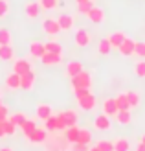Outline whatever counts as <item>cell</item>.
Wrapping results in <instances>:
<instances>
[{
    "label": "cell",
    "mask_w": 145,
    "mask_h": 151,
    "mask_svg": "<svg viewBox=\"0 0 145 151\" xmlns=\"http://www.w3.org/2000/svg\"><path fill=\"white\" fill-rule=\"evenodd\" d=\"M75 2H77V4H83V2H86V0H75Z\"/></svg>",
    "instance_id": "50"
},
{
    "label": "cell",
    "mask_w": 145,
    "mask_h": 151,
    "mask_svg": "<svg viewBox=\"0 0 145 151\" xmlns=\"http://www.w3.org/2000/svg\"><path fill=\"white\" fill-rule=\"evenodd\" d=\"M116 122L121 124V125H129L132 122V114H131V111H119L118 114H116Z\"/></svg>",
    "instance_id": "26"
},
{
    "label": "cell",
    "mask_w": 145,
    "mask_h": 151,
    "mask_svg": "<svg viewBox=\"0 0 145 151\" xmlns=\"http://www.w3.org/2000/svg\"><path fill=\"white\" fill-rule=\"evenodd\" d=\"M129 96V101H131V107H140V101H141V98L138 92H134V90H131V92H127Z\"/></svg>",
    "instance_id": "36"
},
{
    "label": "cell",
    "mask_w": 145,
    "mask_h": 151,
    "mask_svg": "<svg viewBox=\"0 0 145 151\" xmlns=\"http://www.w3.org/2000/svg\"><path fill=\"white\" fill-rule=\"evenodd\" d=\"M9 13V2L7 0H0V19H4Z\"/></svg>",
    "instance_id": "40"
},
{
    "label": "cell",
    "mask_w": 145,
    "mask_h": 151,
    "mask_svg": "<svg viewBox=\"0 0 145 151\" xmlns=\"http://www.w3.org/2000/svg\"><path fill=\"white\" fill-rule=\"evenodd\" d=\"M13 37H11V32L7 28H0V46H7L11 44Z\"/></svg>",
    "instance_id": "29"
},
{
    "label": "cell",
    "mask_w": 145,
    "mask_h": 151,
    "mask_svg": "<svg viewBox=\"0 0 145 151\" xmlns=\"http://www.w3.org/2000/svg\"><path fill=\"white\" fill-rule=\"evenodd\" d=\"M6 87L9 88V90H17V88H20V76L19 74H9L6 78Z\"/></svg>",
    "instance_id": "22"
},
{
    "label": "cell",
    "mask_w": 145,
    "mask_h": 151,
    "mask_svg": "<svg viewBox=\"0 0 145 151\" xmlns=\"http://www.w3.org/2000/svg\"><path fill=\"white\" fill-rule=\"evenodd\" d=\"M88 151H99V149H97V147H96V146H94V147H90V149H88Z\"/></svg>",
    "instance_id": "49"
},
{
    "label": "cell",
    "mask_w": 145,
    "mask_h": 151,
    "mask_svg": "<svg viewBox=\"0 0 145 151\" xmlns=\"http://www.w3.org/2000/svg\"><path fill=\"white\" fill-rule=\"evenodd\" d=\"M114 151H131V144H129V138L119 137L114 140Z\"/></svg>",
    "instance_id": "23"
},
{
    "label": "cell",
    "mask_w": 145,
    "mask_h": 151,
    "mask_svg": "<svg viewBox=\"0 0 145 151\" xmlns=\"http://www.w3.org/2000/svg\"><path fill=\"white\" fill-rule=\"evenodd\" d=\"M110 50H112V44H110L109 39H101V41H99V44H97V52H99L101 55H109Z\"/></svg>",
    "instance_id": "30"
},
{
    "label": "cell",
    "mask_w": 145,
    "mask_h": 151,
    "mask_svg": "<svg viewBox=\"0 0 145 151\" xmlns=\"http://www.w3.org/2000/svg\"><path fill=\"white\" fill-rule=\"evenodd\" d=\"M35 129H37V124L33 122V120H26V122L20 125V131H22V134H24L26 138H28V137H29V134H31Z\"/></svg>",
    "instance_id": "28"
},
{
    "label": "cell",
    "mask_w": 145,
    "mask_h": 151,
    "mask_svg": "<svg viewBox=\"0 0 145 151\" xmlns=\"http://www.w3.org/2000/svg\"><path fill=\"white\" fill-rule=\"evenodd\" d=\"M116 103H118L119 111H131V109H132V107H131V101H129L127 92H119V94L116 96Z\"/></svg>",
    "instance_id": "21"
},
{
    "label": "cell",
    "mask_w": 145,
    "mask_h": 151,
    "mask_svg": "<svg viewBox=\"0 0 145 151\" xmlns=\"http://www.w3.org/2000/svg\"><path fill=\"white\" fill-rule=\"evenodd\" d=\"M94 7V4H92V0H86V2H83V4H77V11L79 13H83V15H86L90 9Z\"/></svg>",
    "instance_id": "37"
},
{
    "label": "cell",
    "mask_w": 145,
    "mask_h": 151,
    "mask_svg": "<svg viewBox=\"0 0 145 151\" xmlns=\"http://www.w3.org/2000/svg\"><path fill=\"white\" fill-rule=\"evenodd\" d=\"M134 151H145V144L143 142H138V144H136V149Z\"/></svg>",
    "instance_id": "45"
},
{
    "label": "cell",
    "mask_w": 145,
    "mask_h": 151,
    "mask_svg": "<svg viewBox=\"0 0 145 151\" xmlns=\"http://www.w3.org/2000/svg\"><path fill=\"white\" fill-rule=\"evenodd\" d=\"M118 50H119V54L123 55V57H132L134 55V50H136V41L131 39V37H127V39L121 42V46Z\"/></svg>",
    "instance_id": "5"
},
{
    "label": "cell",
    "mask_w": 145,
    "mask_h": 151,
    "mask_svg": "<svg viewBox=\"0 0 145 151\" xmlns=\"http://www.w3.org/2000/svg\"><path fill=\"white\" fill-rule=\"evenodd\" d=\"M140 142H143V144H145V133H143L141 137H140Z\"/></svg>",
    "instance_id": "48"
},
{
    "label": "cell",
    "mask_w": 145,
    "mask_h": 151,
    "mask_svg": "<svg viewBox=\"0 0 145 151\" xmlns=\"http://www.w3.org/2000/svg\"><path fill=\"white\" fill-rule=\"evenodd\" d=\"M132 70H134V74L138 76V78H145V59H138V61L134 63Z\"/></svg>",
    "instance_id": "32"
},
{
    "label": "cell",
    "mask_w": 145,
    "mask_h": 151,
    "mask_svg": "<svg viewBox=\"0 0 145 151\" xmlns=\"http://www.w3.org/2000/svg\"><path fill=\"white\" fill-rule=\"evenodd\" d=\"M39 4H41L42 9L51 11V9H55V7L59 6V0H39Z\"/></svg>",
    "instance_id": "35"
},
{
    "label": "cell",
    "mask_w": 145,
    "mask_h": 151,
    "mask_svg": "<svg viewBox=\"0 0 145 151\" xmlns=\"http://www.w3.org/2000/svg\"><path fill=\"white\" fill-rule=\"evenodd\" d=\"M15 57V50L11 44H7V46H0V59L2 61H11Z\"/></svg>",
    "instance_id": "27"
},
{
    "label": "cell",
    "mask_w": 145,
    "mask_h": 151,
    "mask_svg": "<svg viewBox=\"0 0 145 151\" xmlns=\"http://www.w3.org/2000/svg\"><path fill=\"white\" fill-rule=\"evenodd\" d=\"M41 61H42V65H46V66H55V65H59L61 61H63V55H57V54H50V52H46V54L41 57Z\"/></svg>",
    "instance_id": "18"
},
{
    "label": "cell",
    "mask_w": 145,
    "mask_h": 151,
    "mask_svg": "<svg viewBox=\"0 0 145 151\" xmlns=\"http://www.w3.org/2000/svg\"><path fill=\"white\" fill-rule=\"evenodd\" d=\"M0 105H2V101H0Z\"/></svg>",
    "instance_id": "51"
},
{
    "label": "cell",
    "mask_w": 145,
    "mask_h": 151,
    "mask_svg": "<svg viewBox=\"0 0 145 151\" xmlns=\"http://www.w3.org/2000/svg\"><path fill=\"white\" fill-rule=\"evenodd\" d=\"M63 116H64V122H66V125H68V127H72V125H77V120H79L77 111H74V109L63 111Z\"/></svg>",
    "instance_id": "19"
},
{
    "label": "cell",
    "mask_w": 145,
    "mask_h": 151,
    "mask_svg": "<svg viewBox=\"0 0 145 151\" xmlns=\"http://www.w3.org/2000/svg\"><path fill=\"white\" fill-rule=\"evenodd\" d=\"M44 129H46L48 133H55L57 131V118H55V114L50 116L48 120H44Z\"/></svg>",
    "instance_id": "33"
},
{
    "label": "cell",
    "mask_w": 145,
    "mask_h": 151,
    "mask_svg": "<svg viewBox=\"0 0 145 151\" xmlns=\"http://www.w3.org/2000/svg\"><path fill=\"white\" fill-rule=\"evenodd\" d=\"M74 42L77 48H86L90 46V42H92V35H90V32H86L85 28H77L74 33Z\"/></svg>",
    "instance_id": "2"
},
{
    "label": "cell",
    "mask_w": 145,
    "mask_h": 151,
    "mask_svg": "<svg viewBox=\"0 0 145 151\" xmlns=\"http://www.w3.org/2000/svg\"><path fill=\"white\" fill-rule=\"evenodd\" d=\"M7 120H9V122H11L13 125L20 127V125L24 124L28 118H26V114H24V112H15V114H9V118H7Z\"/></svg>",
    "instance_id": "31"
},
{
    "label": "cell",
    "mask_w": 145,
    "mask_h": 151,
    "mask_svg": "<svg viewBox=\"0 0 145 151\" xmlns=\"http://www.w3.org/2000/svg\"><path fill=\"white\" fill-rule=\"evenodd\" d=\"M79 129H81V127H77V125H72V127H66V129H64V138H66L68 144H77Z\"/></svg>",
    "instance_id": "16"
},
{
    "label": "cell",
    "mask_w": 145,
    "mask_h": 151,
    "mask_svg": "<svg viewBox=\"0 0 145 151\" xmlns=\"http://www.w3.org/2000/svg\"><path fill=\"white\" fill-rule=\"evenodd\" d=\"M44 54H46V48H44V42H39V41H33L29 44V55L35 57V59H41Z\"/></svg>",
    "instance_id": "13"
},
{
    "label": "cell",
    "mask_w": 145,
    "mask_h": 151,
    "mask_svg": "<svg viewBox=\"0 0 145 151\" xmlns=\"http://www.w3.org/2000/svg\"><path fill=\"white\" fill-rule=\"evenodd\" d=\"M15 131H17V125H13L9 120H6V122H4V133H6V137L15 134Z\"/></svg>",
    "instance_id": "39"
},
{
    "label": "cell",
    "mask_w": 145,
    "mask_h": 151,
    "mask_svg": "<svg viewBox=\"0 0 145 151\" xmlns=\"http://www.w3.org/2000/svg\"><path fill=\"white\" fill-rule=\"evenodd\" d=\"M79 144H86V146H90L92 144V131L90 129H86V127H83V129H79Z\"/></svg>",
    "instance_id": "25"
},
{
    "label": "cell",
    "mask_w": 145,
    "mask_h": 151,
    "mask_svg": "<svg viewBox=\"0 0 145 151\" xmlns=\"http://www.w3.org/2000/svg\"><path fill=\"white\" fill-rule=\"evenodd\" d=\"M90 149V146H86V144H72V151H88Z\"/></svg>",
    "instance_id": "43"
},
{
    "label": "cell",
    "mask_w": 145,
    "mask_h": 151,
    "mask_svg": "<svg viewBox=\"0 0 145 151\" xmlns=\"http://www.w3.org/2000/svg\"><path fill=\"white\" fill-rule=\"evenodd\" d=\"M0 151H13L11 147H0Z\"/></svg>",
    "instance_id": "47"
},
{
    "label": "cell",
    "mask_w": 145,
    "mask_h": 151,
    "mask_svg": "<svg viewBox=\"0 0 145 151\" xmlns=\"http://www.w3.org/2000/svg\"><path fill=\"white\" fill-rule=\"evenodd\" d=\"M90 90L88 88H74V94H75V98H81V96H85V94H88Z\"/></svg>",
    "instance_id": "44"
},
{
    "label": "cell",
    "mask_w": 145,
    "mask_h": 151,
    "mask_svg": "<svg viewBox=\"0 0 145 151\" xmlns=\"http://www.w3.org/2000/svg\"><path fill=\"white\" fill-rule=\"evenodd\" d=\"M86 19L90 22H94V24H101V22H105V11H103V7L94 6L92 9L86 13Z\"/></svg>",
    "instance_id": "9"
},
{
    "label": "cell",
    "mask_w": 145,
    "mask_h": 151,
    "mask_svg": "<svg viewBox=\"0 0 145 151\" xmlns=\"http://www.w3.org/2000/svg\"><path fill=\"white\" fill-rule=\"evenodd\" d=\"M48 138V131L44 129V127H37V129L28 137V140L31 142V144H44Z\"/></svg>",
    "instance_id": "10"
},
{
    "label": "cell",
    "mask_w": 145,
    "mask_h": 151,
    "mask_svg": "<svg viewBox=\"0 0 145 151\" xmlns=\"http://www.w3.org/2000/svg\"><path fill=\"white\" fill-rule=\"evenodd\" d=\"M44 48H46V52H50V54L63 55V46H61V42H57V41H48V42H44Z\"/></svg>",
    "instance_id": "24"
},
{
    "label": "cell",
    "mask_w": 145,
    "mask_h": 151,
    "mask_svg": "<svg viewBox=\"0 0 145 151\" xmlns=\"http://www.w3.org/2000/svg\"><path fill=\"white\" fill-rule=\"evenodd\" d=\"M94 129L96 131H109L110 129V118L105 112H101V114H97L94 118Z\"/></svg>",
    "instance_id": "8"
},
{
    "label": "cell",
    "mask_w": 145,
    "mask_h": 151,
    "mask_svg": "<svg viewBox=\"0 0 145 151\" xmlns=\"http://www.w3.org/2000/svg\"><path fill=\"white\" fill-rule=\"evenodd\" d=\"M35 114H37V118H41L44 122V120H48L50 116H53V109H51V105H48V103H41V105H37Z\"/></svg>",
    "instance_id": "14"
},
{
    "label": "cell",
    "mask_w": 145,
    "mask_h": 151,
    "mask_svg": "<svg viewBox=\"0 0 145 151\" xmlns=\"http://www.w3.org/2000/svg\"><path fill=\"white\" fill-rule=\"evenodd\" d=\"M31 63L28 61V59H17V61L13 63V72L19 74V76H24L28 72H31Z\"/></svg>",
    "instance_id": "7"
},
{
    "label": "cell",
    "mask_w": 145,
    "mask_h": 151,
    "mask_svg": "<svg viewBox=\"0 0 145 151\" xmlns=\"http://www.w3.org/2000/svg\"><path fill=\"white\" fill-rule=\"evenodd\" d=\"M94 146L99 151H114V142H110V140H97Z\"/></svg>",
    "instance_id": "34"
},
{
    "label": "cell",
    "mask_w": 145,
    "mask_h": 151,
    "mask_svg": "<svg viewBox=\"0 0 145 151\" xmlns=\"http://www.w3.org/2000/svg\"><path fill=\"white\" fill-rule=\"evenodd\" d=\"M35 72L31 70V72H28V74H24V76H20V88L22 90H31L33 88V85H35Z\"/></svg>",
    "instance_id": "12"
},
{
    "label": "cell",
    "mask_w": 145,
    "mask_h": 151,
    "mask_svg": "<svg viewBox=\"0 0 145 151\" xmlns=\"http://www.w3.org/2000/svg\"><path fill=\"white\" fill-rule=\"evenodd\" d=\"M103 112L109 118H116V114L119 112V107H118V103H116V98H106V100L103 101Z\"/></svg>",
    "instance_id": "6"
},
{
    "label": "cell",
    "mask_w": 145,
    "mask_h": 151,
    "mask_svg": "<svg viewBox=\"0 0 145 151\" xmlns=\"http://www.w3.org/2000/svg\"><path fill=\"white\" fill-rule=\"evenodd\" d=\"M41 4L39 2H28L26 6H24V13H26V17H29V19H35V17H39L41 15Z\"/></svg>",
    "instance_id": "17"
},
{
    "label": "cell",
    "mask_w": 145,
    "mask_h": 151,
    "mask_svg": "<svg viewBox=\"0 0 145 151\" xmlns=\"http://www.w3.org/2000/svg\"><path fill=\"white\" fill-rule=\"evenodd\" d=\"M57 22L61 26V32H70V29H74V24H75V19L72 17L70 13H61L57 17Z\"/></svg>",
    "instance_id": "3"
},
{
    "label": "cell",
    "mask_w": 145,
    "mask_h": 151,
    "mask_svg": "<svg viewBox=\"0 0 145 151\" xmlns=\"http://www.w3.org/2000/svg\"><path fill=\"white\" fill-rule=\"evenodd\" d=\"M134 55H136V57H140V59H145V41H143V42H138V41H136Z\"/></svg>",
    "instance_id": "38"
},
{
    "label": "cell",
    "mask_w": 145,
    "mask_h": 151,
    "mask_svg": "<svg viewBox=\"0 0 145 151\" xmlns=\"http://www.w3.org/2000/svg\"><path fill=\"white\" fill-rule=\"evenodd\" d=\"M85 68H83V63L81 61H70V63H66V68H64V72H66V76L68 78H74V76H77L79 72H83Z\"/></svg>",
    "instance_id": "15"
},
{
    "label": "cell",
    "mask_w": 145,
    "mask_h": 151,
    "mask_svg": "<svg viewBox=\"0 0 145 151\" xmlns=\"http://www.w3.org/2000/svg\"><path fill=\"white\" fill-rule=\"evenodd\" d=\"M106 39L110 41L112 48H119V46H121V42L127 39V35H125L123 32H114V33H110L109 37H106Z\"/></svg>",
    "instance_id": "20"
},
{
    "label": "cell",
    "mask_w": 145,
    "mask_h": 151,
    "mask_svg": "<svg viewBox=\"0 0 145 151\" xmlns=\"http://www.w3.org/2000/svg\"><path fill=\"white\" fill-rule=\"evenodd\" d=\"M77 105H79V109H83V111H92L96 107V96L92 92L81 96V98H77Z\"/></svg>",
    "instance_id": "4"
},
{
    "label": "cell",
    "mask_w": 145,
    "mask_h": 151,
    "mask_svg": "<svg viewBox=\"0 0 145 151\" xmlns=\"http://www.w3.org/2000/svg\"><path fill=\"white\" fill-rule=\"evenodd\" d=\"M55 118H57V131H64L66 129V122H64V116H63V112H59V114H55Z\"/></svg>",
    "instance_id": "41"
},
{
    "label": "cell",
    "mask_w": 145,
    "mask_h": 151,
    "mask_svg": "<svg viewBox=\"0 0 145 151\" xmlns=\"http://www.w3.org/2000/svg\"><path fill=\"white\" fill-rule=\"evenodd\" d=\"M42 29H44V33H48V35H57L61 32V26H59L57 19H44L42 20Z\"/></svg>",
    "instance_id": "11"
},
{
    "label": "cell",
    "mask_w": 145,
    "mask_h": 151,
    "mask_svg": "<svg viewBox=\"0 0 145 151\" xmlns=\"http://www.w3.org/2000/svg\"><path fill=\"white\" fill-rule=\"evenodd\" d=\"M6 137V133H4V122H0V138Z\"/></svg>",
    "instance_id": "46"
},
{
    "label": "cell",
    "mask_w": 145,
    "mask_h": 151,
    "mask_svg": "<svg viewBox=\"0 0 145 151\" xmlns=\"http://www.w3.org/2000/svg\"><path fill=\"white\" fill-rule=\"evenodd\" d=\"M7 118H9V109L6 105H0V122H6Z\"/></svg>",
    "instance_id": "42"
},
{
    "label": "cell",
    "mask_w": 145,
    "mask_h": 151,
    "mask_svg": "<svg viewBox=\"0 0 145 151\" xmlns=\"http://www.w3.org/2000/svg\"><path fill=\"white\" fill-rule=\"evenodd\" d=\"M72 88H92V74L83 70L72 78Z\"/></svg>",
    "instance_id": "1"
}]
</instances>
